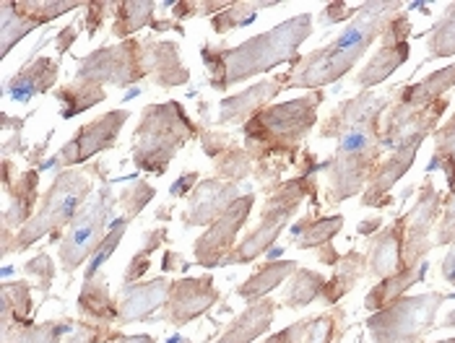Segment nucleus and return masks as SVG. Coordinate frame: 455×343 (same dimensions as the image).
<instances>
[{
  "mask_svg": "<svg viewBox=\"0 0 455 343\" xmlns=\"http://www.w3.org/2000/svg\"><path fill=\"white\" fill-rule=\"evenodd\" d=\"M305 229V235L299 237L297 247L299 250H317L325 247L328 242L336 237V232L344 227V216H328V219H317L310 224H299Z\"/></svg>",
  "mask_w": 455,
  "mask_h": 343,
  "instance_id": "obj_37",
  "label": "nucleus"
},
{
  "mask_svg": "<svg viewBox=\"0 0 455 343\" xmlns=\"http://www.w3.org/2000/svg\"><path fill=\"white\" fill-rule=\"evenodd\" d=\"M78 312L97 325H115L120 320V305L109 299L105 275H94L84 281V289L78 294Z\"/></svg>",
  "mask_w": 455,
  "mask_h": 343,
  "instance_id": "obj_24",
  "label": "nucleus"
},
{
  "mask_svg": "<svg viewBox=\"0 0 455 343\" xmlns=\"http://www.w3.org/2000/svg\"><path fill=\"white\" fill-rule=\"evenodd\" d=\"M92 187H94V182H92V174L86 170L73 167V170L58 172L50 190L44 193L42 203L36 208V213L32 216V221L16 232V237L8 247H3V255L24 252L36 240H42L47 235H58L63 227H68L76 219V213L81 211V206L89 201Z\"/></svg>",
  "mask_w": 455,
  "mask_h": 343,
  "instance_id": "obj_5",
  "label": "nucleus"
},
{
  "mask_svg": "<svg viewBox=\"0 0 455 343\" xmlns=\"http://www.w3.org/2000/svg\"><path fill=\"white\" fill-rule=\"evenodd\" d=\"M443 170L448 185H455V115L440 128L435 131V159L427 164V172Z\"/></svg>",
  "mask_w": 455,
  "mask_h": 343,
  "instance_id": "obj_32",
  "label": "nucleus"
},
{
  "mask_svg": "<svg viewBox=\"0 0 455 343\" xmlns=\"http://www.w3.org/2000/svg\"><path fill=\"white\" fill-rule=\"evenodd\" d=\"M162 268H164V274H170V271H188V263H182V258L177 252H167L164 260H162Z\"/></svg>",
  "mask_w": 455,
  "mask_h": 343,
  "instance_id": "obj_51",
  "label": "nucleus"
},
{
  "mask_svg": "<svg viewBox=\"0 0 455 343\" xmlns=\"http://www.w3.org/2000/svg\"><path fill=\"white\" fill-rule=\"evenodd\" d=\"M73 331L66 323H42V325H27V328H13L3 333V343H60L63 333Z\"/></svg>",
  "mask_w": 455,
  "mask_h": 343,
  "instance_id": "obj_35",
  "label": "nucleus"
},
{
  "mask_svg": "<svg viewBox=\"0 0 455 343\" xmlns=\"http://www.w3.org/2000/svg\"><path fill=\"white\" fill-rule=\"evenodd\" d=\"M140 60L143 73L151 76L159 86H180L190 78V70L180 63V47L175 42H143Z\"/></svg>",
  "mask_w": 455,
  "mask_h": 343,
  "instance_id": "obj_19",
  "label": "nucleus"
},
{
  "mask_svg": "<svg viewBox=\"0 0 455 343\" xmlns=\"http://www.w3.org/2000/svg\"><path fill=\"white\" fill-rule=\"evenodd\" d=\"M336 331V317L333 315H320L310 323V331L305 336V343H331Z\"/></svg>",
  "mask_w": 455,
  "mask_h": 343,
  "instance_id": "obj_44",
  "label": "nucleus"
},
{
  "mask_svg": "<svg viewBox=\"0 0 455 343\" xmlns=\"http://www.w3.org/2000/svg\"><path fill=\"white\" fill-rule=\"evenodd\" d=\"M313 187H315L313 172L310 174H299V177L279 185L271 193V198L266 201V208L260 213L258 227L224 258L221 266H243V263H252L258 255H263L274 242L279 240L281 229L289 224V219L294 216V211L305 201V195L313 193Z\"/></svg>",
  "mask_w": 455,
  "mask_h": 343,
  "instance_id": "obj_6",
  "label": "nucleus"
},
{
  "mask_svg": "<svg viewBox=\"0 0 455 343\" xmlns=\"http://www.w3.org/2000/svg\"><path fill=\"white\" fill-rule=\"evenodd\" d=\"M310 29H313V16L299 13V16L279 24L276 29L252 36L232 50L204 47L201 58L211 73L209 84L219 92H227L247 78L274 70L281 63L297 58V50L310 36Z\"/></svg>",
  "mask_w": 455,
  "mask_h": 343,
  "instance_id": "obj_2",
  "label": "nucleus"
},
{
  "mask_svg": "<svg viewBox=\"0 0 455 343\" xmlns=\"http://www.w3.org/2000/svg\"><path fill=\"white\" fill-rule=\"evenodd\" d=\"M455 242V185L451 187V198L445 201L443 221L437 227V240L435 244H453Z\"/></svg>",
  "mask_w": 455,
  "mask_h": 343,
  "instance_id": "obj_43",
  "label": "nucleus"
},
{
  "mask_svg": "<svg viewBox=\"0 0 455 343\" xmlns=\"http://www.w3.org/2000/svg\"><path fill=\"white\" fill-rule=\"evenodd\" d=\"M219 302V289L213 283V278H182L172 283L170 299L164 305L162 317L170 325H185L196 317H201L206 309H211Z\"/></svg>",
  "mask_w": 455,
  "mask_h": 343,
  "instance_id": "obj_15",
  "label": "nucleus"
},
{
  "mask_svg": "<svg viewBox=\"0 0 455 343\" xmlns=\"http://www.w3.org/2000/svg\"><path fill=\"white\" fill-rule=\"evenodd\" d=\"M320 102H323V92H313L307 97L274 104L252 115L245 123L247 154H252L255 159L294 156L297 146L317 123Z\"/></svg>",
  "mask_w": 455,
  "mask_h": 343,
  "instance_id": "obj_3",
  "label": "nucleus"
},
{
  "mask_svg": "<svg viewBox=\"0 0 455 343\" xmlns=\"http://www.w3.org/2000/svg\"><path fill=\"white\" fill-rule=\"evenodd\" d=\"M36 24L35 19H29V16H24L21 11H16V5L13 3H0V35H3V58L11 52V47L19 42V39H24V36L29 35V32H35Z\"/></svg>",
  "mask_w": 455,
  "mask_h": 343,
  "instance_id": "obj_33",
  "label": "nucleus"
},
{
  "mask_svg": "<svg viewBox=\"0 0 455 343\" xmlns=\"http://www.w3.org/2000/svg\"><path fill=\"white\" fill-rule=\"evenodd\" d=\"M240 198V190L235 182L227 179H206L198 182L196 193L188 201V213H185V229L193 227H204V224H213L227 208L232 206Z\"/></svg>",
  "mask_w": 455,
  "mask_h": 343,
  "instance_id": "obj_16",
  "label": "nucleus"
},
{
  "mask_svg": "<svg viewBox=\"0 0 455 343\" xmlns=\"http://www.w3.org/2000/svg\"><path fill=\"white\" fill-rule=\"evenodd\" d=\"M140 92L139 89H131V92H128V94H125V102H128V100H136V97H139Z\"/></svg>",
  "mask_w": 455,
  "mask_h": 343,
  "instance_id": "obj_56",
  "label": "nucleus"
},
{
  "mask_svg": "<svg viewBox=\"0 0 455 343\" xmlns=\"http://www.w3.org/2000/svg\"><path fill=\"white\" fill-rule=\"evenodd\" d=\"M140 44L139 39H125L117 47H105L92 52L89 58H84L81 70H78V81L94 84V86H131L139 78H143V60H140Z\"/></svg>",
  "mask_w": 455,
  "mask_h": 343,
  "instance_id": "obj_9",
  "label": "nucleus"
},
{
  "mask_svg": "<svg viewBox=\"0 0 455 343\" xmlns=\"http://www.w3.org/2000/svg\"><path fill=\"white\" fill-rule=\"evenodd\" d=\"M370 47H347V50H336L331 44L315 50L307 58H299V66L286 73V89H315L333 84L339 78H344L367 52Z\"/></svg>",
  "mask_w": 455,
  "mask_h": 343,
  "instance_id": "obj_10",
  "label": "nucleus"
},
{
  "mask_svg": "<svg viewBox=\"0 0 455 343\" xmlns=\"http://www.w3.org/2000/svg\"><path fill=\"white\" fill-rule=\"evenodd\" d=\"M55 97H58V102L63 104V120H70L78 112H86L94 104L105 102L107 100L102 86H94V84H86V81H78V78L73 84H68L66 89H60Z\"/></svg>",
  "mask_w": 455,
  "mask_h": 343,
  "instance_id": "obj_29",
  "label": "nucleus"
},
{
  "mask_svg": "<svg viewBox=\"0 0 455 343\" xmlns=\"http://www.w3.org/2000/svg\"><path fill=\"white\" fill-rule=\"evenodd\" d=\"M36 182L39 172L29 170L5 187L11 193V206L3 213V247L11 242V229H24L36 213Z\"/></svg>",
  "mask_w": 455,
  "mask_h": 343,
  "instance_id": "obj_20",
  "label": "nucleus"
},
{
  "mask_svg": "<svg viewBox=\"0 0 455 343\" xmlns=\"http://www.w3.org/2000/svg\"><path fill=\"white\" fill-rule=\"evenodd\" d=\"M255 206V198L247 193L240 195L232 206L227 208L213 224L209 227V232L204 237L196 240V263L204 268H216L224 263V258L235 250V240L237 232L247 224V216Z\"/></svg>",
  "mask_w": 455,
  "mask_h": 343,
  "instance_id": "obj_13",
  "label": "nucleus"
},
{
  "mask_svg": "<svg viewBox=\"0 0 455 343\" xmlns=\"http://www.w3.org/2000/svg\"><path fill=\"white\" fill-rule=\"evenodd\" d=\"M440 206H445L443 195L435 190L432 179L427 177L419 190V201L414 203L411 213L406 216V237H403V268L419 266L421 258L435 247L432 229Z\"/></svg>",
  "mask_w": 455,
  "mask_h": 343,
  "instance_id": "obj_14",
  "label": "nucleus"
},
{
  "mask_svg": "<svg viewBox=\"0 0 455 343\" xmlns=\"http://www.w3.org/2000/svg\"><path fill=\"white\" fill-rule=\"evenodd\" d=\"M453 297L455 294L429 291L419 297H401L393 305L372 312L367 320L372 343H419L421 336L435 328L437 309Z\"/></svg>",
  "mask_w": 455,
  "mask_h": 343,
  "instance_id": "obj_7",
  "label": "nucleus"
},
{
  "mask_svg": "<svg viewBox=\"0 0 455 343\" xmlns=\"http://www.w3.org/2000/svg\"><path fill=\"white\" fill-rule=\"evenodd\" d=\"M73 39H76V29H73V27H68V29H63V32H60V36H58V52H60V55L68 50Z\"/></svg>",
  "mask_w": 455,
  "mask_h": 343,
  "instance_id": "obj_53",
  "label": "nucleus"
},
{
  "mask_svg": "<svg viewBox=\"0 0 455 343\" xmlns=\"http://www.w3.org/2000/svg\"><path fill=\"white\" fill-rule=\"evenodd\" d=\"M107 333H109V328H107V325L89 323V325H78V328L73 331V336H70L66 343H100V339H105Z\"/></svg>",
  "mask_w": 455,
  "mask_h": 343,
  "instance_id": "obj_47",
  "label": "nucleus"
},
{
  "mask_svg": "<svg viewBox=\"0 0 455 343\" xmlns=\"http://www.w3.org/2000/svg\"><path fill=\"white\" fill-rule=\"evenodd\" d=\"M427 268H429V263H427V260H421L419 266H409V268H403V271H398V274L383 278V281H380V283L367 294L364 307L375 309V312H378V309L393 305L395 299H401V297H403V291H406L409 286H414V283H421V281H424Z\"/></svg>",
  "mask_w": 455,
  "mask_h": 343,
  "instance_id": "obj_27",
  "label": "nucleus"
},
{
  "mask_svg": "<svg viewBox=\"0 0 455 343\" xmlns=\"http://www.w3.org/2000/svg\"><path fill=\"white\" fill-rule=\"evenodd\" d=\"M393 97H378L362 92L359 97L341 102L333 115L320 125V138H339V148L328 167V201L344 203L351 195H359L370 185L372 172L380 164V123L383 109Z\"/></svg>",
  "mask_w": 455,
  "mask_h": 343,
  "instance_id": "obj_1",
  "label": "nucleus"
},
{
  "mask_svg": "<svg viewBox=\"0 0 455 343\" xmlns=\"http://www.w3.org/2000/svg\"><path fill=\"white\" fill-rule=\"evenodd\" d=\"M443 275H445L448 283L455 286V244L451 247V252L445 255V260H443Z\"/></svg>",
  "mask_w": 455,
  "mask_h": 343,
  "instance_id": "obj_52",
  "label": "nucleus"
},
{
  "mask_svg": "<svg viewBox=\"0 0 455 343\" xmlns=\"http://www.w3.org/2000/svg\"><path fill=\"white\" fill-rule=\"evenodd\" d=\"M286 89V73H281L276 78H268V81H260L255 86H250L243 94H235V97H227L219 104V123L227 125V123H245L252 115H258L260 109H266L268 102L281 94Z\"/></svg>",
  "mask_w": 455,
  "mask_h": 343,
  "instance_id": "obj_18",
  "label": "nucleus"
},
{
  "mask_svg": "<svg viewBox=\"0 0 455 343\" xmlns=\"http://www.w3.org/2000/svg\"><path fill=\"white\" fill-rule=\"evenodd\" d=\"M437 343H455V339H448V341H437Z\"/></svg>",
  "mask_w": 455,
  "mask_h": 343,
  "instance_id": "obj_58",
  "label": "nucleus"
},
{
  "mask_svg": "<svg viewBox=\"0 0 455 343\" xmlns=\"http://www.w3.org/2000/svg\"><path fill=\"white\" fill-rule=\"evenodd\" d=\"M409 36H411L409 13H406V11H398V13L387 21L386 32L380 36V50L372 55V60H370L364 68L359 70V76H356L359 89L370 92L372 86L387 81L395 70L409 60V52H411Z\"/></svg>",
  "mask_w": 455,
  "mask_h": 343,
  "instance_id": "obj_11",
  "label": "nucleus"
},
{
  "mask_svg": "<svg viewBox=\"0 0 455 343\" xmlns=\"http://www.w3.org/2000/svg\"><path fill=\"white\" fill-rule=\"evenodd\" d=\"M325 286L328 281L315 271H307V268H297L294 275L289 278V289H286V305L289 307H305L310 302H315L317 297L325 294Z\"/></svg>",
  "mask_w": 455,
  "mask_h": 343,
  "instance_id": "obj_31",
  "label": "nucleus"
},
{
  "mask_svg": "<svg viewBox=\"0 0 455 343\" xmlns=\"http://www.w3.org/2000/svg\"><path fill=\"white\" fill-rule=\"evenodd\" d=\"M167 343H180V339H177V336H175V339H170V341H167Z\"/></svg>",
  "mask_w": 455,
  "mask_h": 343,
  "instance_id": "obj_57",
  "label": "nucleus"
},
{
  "mask_svg": "<svg viewBox=\"0 0 455 343\" xmlns=\"http://www.w3.org/2000/svg\"><path fill=\"white\" fill-rule=\"evenodd\" d=\"M172 291L170 278H154L148 283H125L120 291V323L151 320L154 312L167 305Z\"/></svg>",
  "mask_w": 455,
  "mask_h": 343,
  "instance_id": "obj_17",
  "label": "nucleus"
},
{
  "mask_svg": "<svg viewBox=\"0 0 455 343\" xmlns=\"http://www.w3.org/2000/svg\"><path fill=\"white\" fill-rule=\"evenodd\" d=\"M427 50H429V60L455 55V3H448L443 19L429 29Z\"/></svg>",
  "mask_w": 455,
  "mask_h": 343,
  "instance_id": "obj_34",
  "label": "nucleus"
},
{
  "mask_svg": "<svg viewBox=\"0 0 455 343\" xmlns=\"http://www.w3.org/2000/svg\"><path fill=\"white\" fill-rule=\"evenodd\" d=\"M112 343H154V339L151 336H120Z\"/></svg>",
  "mask_w": 455,
  "mask_h": 343,
  "instance_id": "obj_54",
  "label": "nucleus"
},
{
  "mask_svg": "<svg viewBox=\"0 0 455 343\" xmlns=\"http://www.w3.org/2000/svg\"><path fill=\"white\" fill-rule=\"evenodd\" d=\"M151 198H154V187H151V185H143V182H136L131 190H125V193L120 195V203L128 208V219L133 221Z\"/></svg>",
  "mask_w": 455,
  "mask_h": 343,
  "instance_id": "obj_41",
  "label": "nucleus"
},
{
  "mask_svg": "<svg viewBox=\"0 0 455 343\" xmlns=\"http://www.w3.org/2000/svg\"><path fill=\"white\" fill-rule=\"evenodd\" d=\"M356 11L359 8H351L349 3H333V5H328L325 11H323V24H336V21H341V19H354L356 16Z\"/></svg>",
  "mask_w": 455,
  "mask_h": 343,
  "instance_id": "obj_48",
  "label": "nucleus"
},
{
  "mask_svg": "<svg viewBox=\"0 0 455 343\" xmlns=\"http://www.w3.org/2000/svg\"><path fill=\"white\" fill-rule=\"evenodd\" d=\"M120 198L112 195L109 187H102L94 198H89L81 211L76 213V219L68 224V232L60 242V268L63 274H73L81 263L89 260V255H94L100 250V244L105 242V232L109 229V219L112 211L117 206Z\"/></svg>",
  "mask_w": 455,
  "mask_h": 343,
  "instance_id": "obj_8",
  "label": "nucleus"
},
{
  "mask_svg": "<svg viewBox=\"0 0 455 343\" xmlns=\"http://www.w3.org/2000/svg\"><path fill=\"white\" fill-rule=\"evenodd\" d=\"M455 86V63L448 68L437 70V73H429L427 78H421L419 84H411V86H403L398 89L393 104L401 107V109H421L429 102H437L443 97H448V92Z\"/></svg>",
  "mask_w": 455,
  "mask_h": 343,
  "instance_id": "obj_23",
  "label": "nucleus"
},
{
  "mask_svg": "<svg viewBox=\"0 0 455 343\" xmlns=\"http://www.w3.org/2000/svg\"><path fill=\"white\" fill-rule=\"evenodd\" d=\"M440 325H443V328H455V309L445 317V323H440Z\"/></svg>",
  "mask_w": 455,
  "mask_h": 343,
  "instance_id": "obj_55",
  "label": "nucleus"
},
{
  "mask_svg": "<svg viewBox=\"0 0 455 343\" xmlns=\"http://www.w3.org/2000/svg\"><path fill=\"white\" fill-rule=\"evenodd\" d=\"M274 309H276V305L271 299L252 302V307H247L216 343H252L255 339H260L271 328Z\"/></svg>",
  "mask_w": 455,
  "mask_h": 343,
  "instance_id": "obj_25",
  "label": "nucleus"
},
{
  "mask_svg": "<svg viewBox=\"0 0 455 343\" xmlns=\"http://www.w3.org/2000/svg\"><path fill=\"white\" fill-rule=\"evenodd\" d=\"M307 331H310V320H299V323H294V325L283 328L281 333L271 336L268 341H263V343H305Z\"/></svg>",
  "mask_w": 455,
  "mask_h": 343,
  "instance_id": "obj_46",
  "label": "nucleus"
},
{
  "mask_svg": "<svg viewBox=\"0 0 455 343\" xmlns=\"http://www.w3.org/2000/svg\"><path fill=\"white\" fill-rule=\"evenodd\" d=\"M154 3H120L117 5V24H115V35L131 36L140 32L146 24L154 21Z\"/></svg>",
  "mask_w": 455,
  "mask_h": 343,
  "instance_id": "obj_36",
  "label": "nucleus"
},
{
  "mask_svg": "<svg viewBox=\"0 0 455 343\" xmlns=\"http://www.w3.org/2000/svg\"><path fill=\"white\" fill-rule=\"evenodd\" d=\"M128 123V112L125 109H112L102 117L81 125L76 131V136L70 138L68 143L60 148L58 154V164L63 170H73L76 164L89 162L92 156L102 154L107 148H112L117 143V136L123 131V125Z\"/></svg>",
  "mask_w": 455,
  "mask_h": 343,
  "instance_id": "obj_12",
  "label": "nucleus"
},
{
  "mask_svg": "<svg viewBox=\"0 0 455 343\" xmlns=\"http://www.w3.org/2000/svg\"><path fill=\"white\" fill-rule=\"evenodd\" d=\"M125 229H128V227H120V229H112V232L107 235L105 242L100 244V250L94 252V260H92V263H89V268H86V278H94V275H97V271H100L107 260H109V255L117 250V244H120V240H123Z\"/></svg>",
  "mask_w": 455,
  "mask_h": 343,
  "instance_id": "obj_42",
  "label": "nucleus"
},
{
  "mask_svg": "<svg viewBox=\"0 0 455 343\" xmlns=\"http://www.w3.org/2000/svg\"><path fill=\"white\" fill-rule=\"evenodd\" d=\"M55 81H58V63L52 58H35L11 78L8 97L19 104L32 102L36 94L50 92Z\"/></svg>",
  "mask_w": 455,
  "mask_h": 343,
  "instance_id": "obj_22",
  "label": "nucleus"
},
{
  "mask_svg": "<svg viewBox=\"0 0 455 343\" xmlns=\"http://www.w3.org/2000/svg\"><path fill=\"white\" fill-rule=\"evenodd\" d=\"M247 8H252V5L240 3V5H229V11L224 8V13H219V16L213 19V29H216L219 35H229V32H235V29L250 24V21L255 19V11L247 13Z\"/></svg>",
  "mask_w": 455,
  "mask_h": 343,
  "instance_id": "obj_40",
  "label": "nucleus"
},
{
  "mask_svg": "<svg viewBox=\"0 0 455 343\" xmlns=\"http://www.w3.org/2000/svg\"><path fill=\"white\" fill-rule=\"evenodd\" d=\"M162 240H167V229H151V232H146V244L133 255V260H131V266L125 271V283H136L140 275L148 271V255L162 244Z\"/></svg>",
  "mask_w": 455,
  "mask_h": 343,
  "instance_id": "obj_38",
  "label": "nucleus"
},
{
  "mask_svg": "<svg viewBox=\"0 0 455 343\" xmlns=\"http://www.w3.org/2000/svg\"><path fill=\"white\" fill-rule=\"evenodd\" d=\"M362 274H364V258H362L359 252L351 250L349 255H344V258L339 260V274L328 281L323 299H325L328 305H336L341 297H347L351 289L356 286V281L362 278Z\"/></svg>",
  "mask_w": 455,
  "mask_h": 343,
  "instance_id": "obj_30",
  "label": "nucleus"
},
{
  "mask_svg": "<svg viewBox=\"0 0 455 343\" xmlns=\"http://www.w3.org/2000/svg\"><path fill=\"white\" fill-rule=\"evenodd\" d=\"M294 271H297V263H294V260L268 263L263 271H258L247 283H243V286L237 289V294H240L243 299H247V302H260L268 291H274V289L279 286L281 281L291 278Z\"/></svg>",
  "mask_w": 455,
  "mask_h": 343,
  "instance_id": "obj_28",
  "label": "nucleus"
},
{
  "mask_svg": "<svg viewBox=\"0 0 455 343\" xmlns=\"http://www.w3.org/2000/svg\"><path fill=\"white\" fill-rule=\"evenodd\" d=\"M196 138V125L180 102L148 104L133 133V162L151 174H164L175 154Z\"/></svg>",
  "mask_w": 455,
  "mask_h": 343,
  "instance_id": "obj_4",
  "label": "nucleus"
},
{
  "mask_svg": "<svg viewBox=\"0 0 455 343\" xmlns=\"http://www.w3.org/2000/svg\"><path fill=\"white\" fill-rule=\"evenodd\" d=\"M196 182H198V172H188V174H182L175 185L170 187V193H172L175 198H180V195H182V193H188V190H190V185H196Z\"/></svg>",
  "mask_w": 455,
  "mask_h": 343,
  "instance_id": "obj_50",
  "label": "nucleus"
},
{
  "mask_svg": "<svg viewBox=\"0 0 455 343\" xmlns=\"http://www.w3.org/2000/svg\"><path fill=\"white\" fill-rule=\"evenodd\" d=\"M27 274H35L39 275V281H42V297L50 291V283H52V278H55V263L44 255V252H39L35 260H29L27 263V268H24Z\"/></svg>",
  "mask_w": 455,
  "mask_h": 343,
  "instance_id": "obj_45",
  "label": "nucleus"
},
{
  "mask_svg": "<svg viewBox=\"0 0 455 343\" xmlns=\"http://www.w3.org/2000/svg\"><path fill=\"white\" fill-rule=\"evenodd\" d=\"M16 11H21L24 16L35 19L36 24H47L63 13H68L73 8H78L81 3H60V0H52V3H13Z\"/></svg>",
  "mask_w": 455,
  "mask_h": 343,
  "instance_id": "obj_39",
  "label": "nucleus"
},
{
  "mask_svg": "<svg viewBox=\"0 0 455 343\" xmlns=\"http://www.w3.org/2000/svg\"><path fill=\"white\" fill-rule=\"evenodd\" d=\"M32 309L35 302L29 297V283L16 281V283H3L0 289V317H3V333L13 328H27L32 325Z\"/></svg>",
  "mask_w": 455,
  "mask_h": 343,
  "instance_id": "obj_26",
  "label": "nucleus"
},
{
  "mask_svg": "<svg viewBox=\"0 0 455 343\" xmlns=\"http://www.w3.org/2000/svg\"><path fill=\"white\" fill-rule=\"evenodd\" d=\"M92 8V13H89V21H86V35L94 36L97 35V29H100V24H102V19H105V3H92L89 5Z\"/></svg>",
  "mask_w": 455,
  "mask_h": 343,
  "instance_id": "obj_49",
  "label": "nucleus"
},
{
  "mask_svg": "<svg viewBox=\"0 0 455 343\" xmlns=\"http://www.w3.org/2000/svg\"><path fill=\"white\" fill-rule=\"evenodd\" d=\"M403 237H406V216L393 221L383 235H378L370 244V271L380 281L387 275L403 271Z\"/></svg>",
  "mask_w": 455,
  "mask_h": 343,
  "instance_id": "obj_21",
  "label": "nucleus"
}]
</instances>
